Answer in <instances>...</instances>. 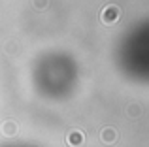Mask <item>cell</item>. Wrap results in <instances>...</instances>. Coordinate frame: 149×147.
Wrapping results in <instances>:
<instances>
[{
  "instance_id": "1",
  "label": "cell",
  "mask_w": 149,
  "mask_h": 147,
  "mask_svg": "<svg viewBox=\"0 0 149 147\" xmlns=\"http://www.w3.org/2000/svg\"><path fill=\"white\" fill-rule=\"evenodd\" d=\"M30 83L47 102L68 100L79 85V64L66 51H47L34 60Z\"/></svg>"
},
{
  "instance_id": "2",
  "label": "cell",
  "mask_w": 149,
  "mask_h": 147,
  "mask_svg": "<svg viewBox=\"0 0 149 147\" xmlns=\"http://www.w3.org/2000/svg\"><path fill=\"white\" fill-rule=\"evenodd\" d=\"M117 72L130 83L146 85L149 79V23H132L121 32L113 49Z\"/></svg>"
},
{
  "instance_id": "3",
  "label": "cell",
  "mask_w": 149,
  "mask_h": 147,
  "mask_svg": "<svg viewBox=\"0 0 149 147\" xmlns=\"http://www.w3.org/2000/svg\"><path fill=\"white\" fill-rule=\"evenodd\" d=\"M2 147H34V145H26V144H10V145H2Z\"/></svg>"
}]
</instances>
